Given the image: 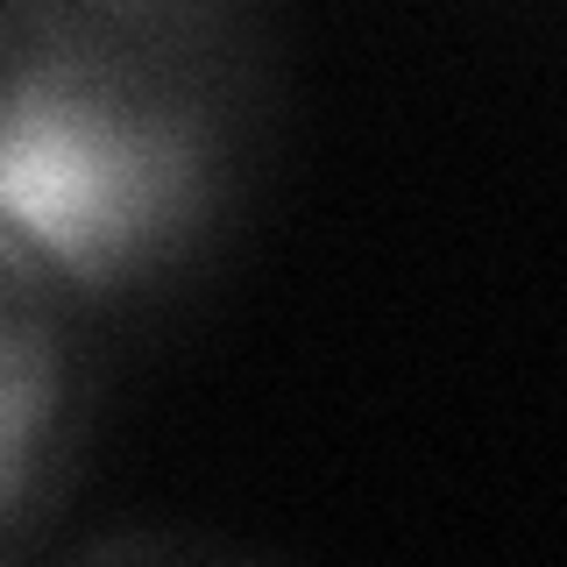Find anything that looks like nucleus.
Here are the masks:
<instances>
[{
    "instance_id": "obj_1",
    "label": "nucleus",
    "mask_w": 567,
    "mask_h": 567,
    "mask_svg": "<svg viewBox=\"0 0 567 567\" xmlns=\"http://www.w3.org/2000/svg\"><path fill=\"white\" fill-rule=\"evenodd\" d=\"M248 85L0 43V248L79 312L171 284L235 206Z\"/></svg>"
},
{
    "instance_id": "obj_2",
    "label": "nucleus",
    "mask_w": 567,
    "mask_h": 567,
    "mask_svg": "<svg viewBox=\"0 0 567 567\" xmlns=\"http://www.w3.org/2000/svg\"><path fill=\"white\" fill-rule=\"evenodd\" d=\"M79 306L0 248V554L58 504L79 447Z\"/></svg>"
},
{
    "instance_id": "obj_3",
    "label": "nucleus",
    "mask_w": 567,
    "mask_h": 567,
    "mask_svg": "<svg viewBox=\"0 0 567 567\" xmlns=\"http://www.w3.org/2000/svg\"><path fill=\"white\" fill-rule=\"evenodd\" d=\"M270 0H0V43L100 50L128 64L256 79Z\"/></svg>"
}]
</instances>
